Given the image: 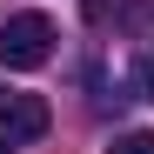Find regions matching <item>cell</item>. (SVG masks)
Here are the masks:
<instances>
[{
	"instance_id": "cell-4",
	"label": "cell",
	"mask_w": 154,
	"mask_h": 154,
	"mask_svg": "<svg viewBox=\"0 0 154 154\" xmlns=\"http://www.w3.org/2000/svg\"><path fill=\"white\" fill-rule=\"evenodd\" d=\"M134 87H141V100H154V47L134 60Z\"/></svg>"
},
{
	"instance_id": "cell-1",
	"label": "cell",
	"mask_w": 154,
	"mask_h": 154,
	"mask_svg": "<svg viewBox=\"0 0 154 154\" xmlns=\"http://www.w3.org/2000/svg\"><path fill=\"white\" fill-rule=\"evenodd\" d=\"M54 60V20L47 14H14V20H0V67H14V74H34Z\"/></svg>"
},
{
	"instance_id": "cell-2",
	"label": "cell",
	"mask_w": 154,
	"mask_h": 154,
	"mask_svg": "<svg viewBox=\"0 0 154 154\" xmlns=\"http://www.w3.org/2000/svg\"><path fill=\"white\" fill-rule=\"evenodd\" d=\"M47 127H54V114L40 94H0V134L7 141H40Z\"/></svg>"
},
{
	"instance_id": "cell-3",
	"label": "cell",
	"mask_w": 154,
	"mask_h": 154,
	"mask_svg": "<svg viewBox=\"0 0 154 154\" xmlns=\"http://www.w3.org/2000/svg\"><path fill=\"white\" fill-rule=\"evenodd\" d=\"M107 154H154V134H147V127H127V134H114Z\"/></svg>"
},
{
	"instance_id": "cell-5",
	"label": "cell",
	"mask_w": 154,
	"mask_h": 154,
	"mask_svg": "<svg viewBox=\"0 0 154 154\" xmlns=\"http://www.w3.org/2000/svg\"><path fill=\"white\" fill-rule=\"evenodd\" d=\"M0 154H14V141H7V134H0Z\"/></svg>"
}]
</instances>
